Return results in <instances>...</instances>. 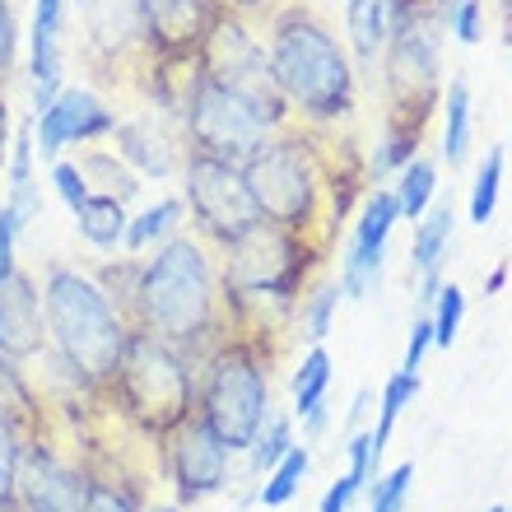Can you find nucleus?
I'll return each instance as SVG.
<instances>
[{"label": "nucleus", "instance_id": "14", "mask_svg": "<svg viewBox=\"0 0 512 512\" xmlns=\"http://www.w3.org/2000/svg\"><path fill=\"white\" fill-rule=\"evenodd\" d=\"M224 10V0H140L149 66H191Z\"/></svg>", "mask_w": 512, "mask_h": 512}, {"label": "nucleus", "instance_id": "9", "mask_svg": "<svg viewBox=\"0 0 512 512\" xmlns=\"http://www.w3.org/2000/svg\"><path fill=\"white\" fill-rule=\"evenodd\" d=\"M182 205L191 210L196 238L205 247L224 252L238 243L256 219V201L243 182V168L229 159H210V154H187L182 159Z\"/></svg>", "mask_w": 512, "mask_h": 512}, {"label": "nucleus", "instance_id": "17", "mask_svg": "<svg viewBox=\"0 0 512 512\" xmlns=\"http://www.w3.org/2000/svg\"><path fill=\"white\" fill-rule=\"evenodd\" d=\"M0 350L10 359H38L47 354V312H42L38 275L24 266L10 270V280L0 284Z\"/></svg>", "mask_w": 512, "mask_h": 512}, {"label": "nucleus", "instance_id": "6", "mask_svg": "<svg viewBox=\"0 0 512 512\" xmlns=\"http://www.w3.org/2000/svg\"><path fill=\"white\" fill-rule=\"evenodd\" d=\"M108 405H117V415L135 424L145 438L163 443L196 410V364L168 340L131 331Z\"/></svg>", "mask_w": 512, "mask_h": 512}, {"label": "nucleus", "instance_id": "34", "mask_svg": "<svg viewBox=\"0 0 512 512\" xmlns=\"http://www.w3.org/2000/svg\"><path fill=\"white\" fill-rule=\"evenodd\" d=\"M336 308H340V284H317V289L303 294L298 322H303V336H308L312 345H322V340L331 336V317H336Z\"/></svg>", "mask_w": 512, "mask_h": 512}, {"label": "nucleus", "instance_id": "27", "mask_svg": "<svg viewBox=\"0 0 512 512\" xmlns=\"http://www.w3.org/2000/svg\"><path fill=\"white\" fill-rule=\"evenodd\" d=\"M182 215H187V205L177 201V196H163V201H154L145 210V215H135L131 224H126V252H149V247H163L168 238H177V229H182Z\"/></svg>", "mask_w": 512, "mask_h": 512}, {"label": "nucleus", "instance_id": "13", "mask_svg": "<svg viewBox=\"0 0 512 512\" xmlns=\"http://www.w3.org/2000/svg\"><path fill=\"white\" fill-rule=\"evenodd\" d=\"M229 461H233V452L219 443L215 433H210V424L191 410V415L163 438V466H168V480H173V489H177V508L205 503L210 494H219V489L229 485Z\"/></svg>", "mask_w": 512, "mask_h": 512}, {"label": "nucleus", "instance_id": "11", "mask_svg": "<svg viewBox=\"0 0 512 512\" xmlns=\"http://www.w3.org/2000/svg\"><path fill=\"white\" fill-rule=\"evenodd\" d=\"M38 415L28 419L24 452H19V508L24 512H80L84 494H89V466H75V461L61 457V447L38 433Z\"/></svg>", "mask_w": 512, "mask_h": 512}, {"label": "nucleus", "instance_id": "46", "mask_svg": "<svg viewBox=\"0 0 512 512\" xmlns=\"http://www.w3.org/2000/svg\"><path fill=\"white\" fill-rule=\"evenodd\" d=\"M503 284H508V266H499L494 275H489V280H485V294H499Z\"/></svg>", "mask_w": 512, "mask_h": 512}, {"label": "nucleus", "instance_id": "40", "mask_svg": "<svg viewBox=\"0 0 512 512\" xmlns=\"http://www.w3.org/2000/svg\"><path fill=\"white\" fill-rule=\"evenodd\" d=\"M52 187H56V196L66 201L70 215H75V210H80V205L94 196V191H89V182H84V173L70 159H56L52 163Z\"/></svg>", "mask_w": 512, "mask_h": 512}, {"label": "nucleus", "instance_id": "21", "mask_svg": "<svg viewBox=\"0 0 512 512\" xmlns=\"http://www.w3.org/2000/svg\"><path fill=\"white\" fill-rule=\"evenodd\" d=\"M5 210L14 215L19 233L42 215V191H38V145H33V117L14 126L10 149H5Z\"/></svg>", "mask_w": 512, "mask_h": 512}, {"label": "nucleus", "instance_id": "23", "mask_svg": "<svg viewBox=\"0 0 512 512\" xmlns=\"http://www.w3.org/2000/svg\"><path fill=\"white\" fill-rule=\"evenodd\" d=\"M84 173V182H89V191H98V196H112V201H135L140 196V173H135L131 163L117 154V149H84L80 163H75Z\"/></svg>", "mask_w": 512, "mask_h": 512}, {"label": "nucleus", "instance_id": "20", "mask_svg": "<svg viewBox=\"0 0 512 512\" xmlns=\"http://www.w3.org/2000/svg\"><path fill=\"white\" fill-rule=\"evenodd\" d=\"M452 238H457V205L438 201L424 210V219L415 224V243H410V270L419 275V303L429 312L433 294L443 289V266L452 256Z\"/></svg>", "mask_w": 512, "mask_h": 512}, {"label": "nucleus", "instance_id": "19", "mask_svg": "<svg viewBox=\"0 0 512 512\" xmlns=\"http://www.w3.org/2000/svg\"><path fill=\"white\" fill-rule=\"evenodd\" d=\"M70 0H33V24H28V84H33V117L52 108L61 84V38H66Z\"/></svg>", "mask_w": 512, "mask_h": 512}, {"label": "nucleus", "instance_id": "3", "mask_svg": "<svg viewBox=\"0 0 512 512\" xmlns=\"http://www.w3.org/2000/svg\"><path fill=\"white\" fill-rule=\"evenodd\" d=\"M42 312H47V350L75 373L94 401H108L122 368L131 322L108 298V289L80 266L52 261L42 270Z\"/></svg>", "mask_w": 512, "mask_h": 512}, {"label": "nucleus", "instance_id": "32", "mask_svg": "<svg viewBox=\"0 0 512 512\" xmlns=\"http://www.w3.org/2000/svg\"><path fill=\"white\" fill-rule=\"evenodd\" d=\"M503 145H489V154L480 159V173H475L471 187V224H489L494 210H499V191H503Z\"/></svg>", "mask_w": 512, "mask_h": 512}, {"label": "nucleus", "instance_id": "51", "mask_svg": "<svg viewBox=\"0 0 512 512\" xmlns=\"http://www.w3.org/2000/svg\"><path fill=\"white\" fill-rule=\"evenodd\" d=\"M508 512H512V508H508Z\"/></svg>", "mask_w": 512, "mask_h": 512}, {"label": "nucleus", "instance_id": "29", "mask_svg": "<svg viewBox=\"0 0 512 512\" xmlns=\"http://www.w3.org/2000/svg\"><path fill=\"white\" fill-rule=\"evenodd\" d=\"M308 466H312L308 447L294 443L266 471V480H261V489H256V503H261V508H284V503H294V494L303 489V480H308Z\"/></svg>", "mask_w": 512, "mask_h": 512}, {"label": "nucleus", "instance_id": "4", "mask_svg": "<svg viewBox=\"0 0 512 512\" xmlns=\"http://www.w3.org/2000/svg\"><path fill=\"white\" fill-rule=\"evenodd\" d=\"M196 415L210 424L229 452H247L256 433L266 429L270 410V373L252 331H233L196 364Z\"/></svg>", "mask_w": 512, "mask_h": 512}, {"label": "nucleus", "instance_id": "30", "mask_svg": "<svg viewBox=\"0 0 512 512\" xmlns=\"http://www.w3.org/2000/svg\"><path fill=\"white\" fill-rule=\"evenodd\" d=\"M433 191H438V168L429 159H410L401 168V182H396V205H401V219H424V210L433 205Z\"/></svg>", "mask_w": 512, "mask_h": 512}, {"label": "nucleus", "instance_id": "16", "mask_svg": "<svg viewBox=\"0 0 512 512\" xmlns=\"http://www.w3.org/2000/svg\"><path fill=\"white\" fill-rule=\"evenodd\" d=\"M401 219V205H396V191H373L359 210V224L350 233V247H345V261H340V294L345 298H368L382 284V266H387V243L391 229Z\"/></svg>", "mask_w": 512, "mask_h": 512}, {"label": "nucleus", "instance_id": "43", "mask_svg": "<svg viewBox=\"0 0 512 512\" xmlns=\"http://www.w3.org/2000/svg\"><path fill=\"white\" fill-rule=\"evenodd\" d=\"M19 238H24V233H19L14 215L0 205V284L10 280V270L19 266V256H14V252H19Z\"/></svg>", "mask_w": 512, "mask_h": 512}, {"label": "nucleus", "instance_id": "26", "mask_svg": "<svg viewBox=\"0 0 512 512\" xmlns=\"http://www.w3.org/2000/svg\"><path fill=\"white\" fill-rule=\"evenodd\" d=\"M443 159L452 173H461L471 159V84L461 75L443 89Z\"/></svg>", "mask_w": 512, "mask_h": 512}, {"label": "nucleus", "instance_id": "39", "mask_svg": "<svg viewBox=\"0 0 512 512\" xmlns=\"http://www.w3.org/2000/svg\"><path fill=\"white\" fill-rule=\"evenodd\" d=\"M447 33L461 47H475V42L485 38V0H457V10L447 19Z\"/></svg>", "mask_w": 512, "mask_h": 512}, {"label": "nucleus", "instance_id": "45", "mask_svg": "<svg viewBox=\"0 0 512 512\" xmlns=\"http://www.w3.org/2000/svg\"><path fill=\"white\" fill-rule=\"evenodd\" d=\"M233 14H243V19H270V14L289 5V0H224Z\"/></svg>", "mask_w": 512, "mask_h": 512}, {"label": "nucleus", "instance_id": "8", "mask_svg": "<svg viewBox=\"0 0 512 512\" xmlns=\"http://www.w3.org/2000/svg\"><path fill=\"white\" fill-rule=\"evenodd\" d=\"M177 131L187 140V154H210V159L243 163L280 126L247 94L210 80L205 70H191L187 89H182V103H177Z\"/></svg>", "mask_w": 512, "mask_h": 512}, {"label": "nucleus", "instance_id": "44", "mask_svg": "<svg viewBox=\"0 0 512 512\" xmlns=\"http://www.w3.org/2000/svg\"><path fill=\"white\" fill-rule=\"evenodd\" d=\"M354 494H359V480H354V475L345 471V475L336 480V485L326 489V499H322V508H317V512H350Z\"/></svg>", "mask_w": 512, "mask_h": 512}, {"label": "nucleus", "instance_id": "15", "mask_svg": "<svg viewBox=\"0 0 512 512\" xmlns=\"http://www.w3.org/2000/svg\"><path fill=\"white\" fill-rule=\"evenodd\" d=\"M117 108H108L94 89L84 84H70L56 94L52 108H42L33 117V145H38V159L56 163L66 145H89V140H103V135L117 131Z\"/></svg>", "mask_w": 512, "mask_h": 512}, {"label": "nucleus", "instance_id": "41", "mask_svg": "<svg viewBox=\"0 0 512 512\" xmlns=\"http://www.w3.org/2000/svg\"><path fill=\"white\" fill-rule=\"evenodd\" d=\"M14 61H19V19H14L10 0H0V89L10 80Z\"/></svg>", "mask_w": 512, "mask_h": 512}, {"label": "nucleus", "instance_id": "36", "mask_svg": "<svg viewBox=\"0 0 512 512\" xmlns=\"http://www.w3.org/2000/svg\"><path fill=\"white\" fill-rule=\"evenodd\" d=\"M80 512H140V503H135L131 485H126L122 475L89 471V494H84V508Z\"/></svg>", "mask_w": 512, "mask_h": 512}, {"label": "nucleus", "instance_id": "24", "mask_svg": "<svg viewBox=\"0 0 512 512\" xmlns=\"http://www.w3.org/2000/svg\"><path fill=\"white\" fill-rule=\"evenodd\" d=\"M345 33L359 56V66H378V52L391 38V14L387 0H345Z\"/></svg>", "mask_w": 512, "mask_h": 512}, {"label": "nucleus", "instance_id": "22", "mask_svg": "<svg viewBox=\"0 0 512 512\" xmlns=\"http://www.w3.org/2000/svg\"><path fill=\"white\" fill-rule=\"evenodd\" d=\"M326 387H331V354L326 345H312L294 373V415L303 419L308 438L326 429Z\"/></svg>", "mask_w": 512, "mask_h": 512}, {"label": "nucleus", "instance_id": "35", "mask_svg": "<svg viewBox=\"0 0 512 512\" xmlns=\"http://www.w3.org/2000/svg\"><path fill=\"white\" fill-rule=\"evenodd\" d=\"M0 410H14V415H38L42 410L38 391L24 378L19 359H10L5 350H0Z\"/></svg>", "mask_w": 512, "mask_h": 512}, {"label": "nucleus", "instance_id": "10", "mask_svg": "<svg viewBox=\"0 0 512 512\" xmlns=\"http://www.w3.org/2000/svg\"><path fill=\"white\" fill-rule=\"evenodd\" d=\"M443 28L429 19L391 28L387 47H382V89H387V122H405V126H424L429 108L438 98V70H443Z\"/></svg>", "mask_w": 512, "mask_h": 512}, {"label": "nucleus", "instance_id": "1", "mask_svg": "<svg viewBox=\"0 0 512 512\" xmlns=\"http://www.w3.org/2000/svg\"><path fill=\"white\" fill-rule=\"evenodd\" d=\"M131 331L168 340L191 364H201L229 336V303L215 252L196 233H177L135 266L131 294L122 303Z\"/></svg>", "mask_w": 512, "mask_h": 512}, {"label": "nucleus", "instance_id": "42", "mask_svg": "<svg viewBox=\"0 0 512 512\" xmlns=\"http://www.w3.org/2000/svg\"><path fill=\"white\" fill-rule=\"evenodd\" d=\"M433 350V322L429 312H419L415 326H410V340H405V359H401V373H419L424 368V354Z\"/></svg>", "mask_w": 512, "mask_h": 512}, {"label": "nucleus", "instance_id": "12", "mask_svg": "<svg viewBox=\"0 0 512 512\" xmlns=\"http://www.w3.org/2000/svg\"><path fill=\"white\" fill-rule=\"evenodd\" d=\"M84 61L98 66L108 80L122 70H149V42H145V14L140 0H84Z\"/></svg>", "mask_w": 512, "mask_h": 512}, {"label": "nucleus", "instance_id": "50", "mask_svg": "<svg viewBox=\"0 0 512 512\" xmlns=\"http://www.w3.org/2000/svg\"><path fill=\"white\" fill-rule=\"evenodd\" d=\"M19 512H24V508H19Z\"/></svg>", "mask_w": 512, "mask_h": 512}, {"label": "nucleus", "instance_id": "7", "mask_svg": "<svg viewBox=\"0 0 512 512\" xmlns=\"http://www.w3.org/2000/svg\"><path fill=\"white\" fill-rule=\"evenodd\" d=\"M219 275H224V303H229V326L243 322L252 303H294L308 284L312 247L303 233H289L280 224L256 219L238 243L224 247Z\"/></svg>", "mask_w": 512, "mask_h": 512}, {"label": "nucleus", "instance_id": "38", "mask_svg": "<svg viewBox=\"0 0 512 512\" xmlns=\"http://www.w3.org/2000/svg\"><path fill=\"white\" fill-rule=\"evenodd\" d=\"M410 480H415V466H410V461H401V466H391L387 475H378V485H368V512H405Z\"/></svg>", "mask_w": 512, "mask_h": 512}, {"label": "nucleus", "instance_id": "37", "mask_svg": "<svg viewBox=\"0 0 512 512\" xmlns=\"http://www.w3.org/2000/svg\"><path fill=\"white\" fill-rule=\"evenodd\" d=\"M289 447H294V429H289V419H284V415H270L266 429L256 433V443L247 447V452H252V471L266 475L270 466H275V461L289 452Z\"/></svg>", "mask_w": 512, "mask_h": 512}, {"label": "nucleus", "instance_id": "49", "mask_svg": "<svg viewBox=\"0 0 512 512\" xmlns=\"http://www.w3.org/2000/svg\"><path fill=\"white\" fill-rule=\"evenodd\" d=\"M489 512H508V508H489Z\"/></svg>", "mask_w": 512, "mask_h": 512}, {"label": "nucleus", "instance_id": "33", "mask_svg": "<svg viewBox=\"0 0 512 512\" xmlns=\"http://www.w3.org/2000/svg\"><path fill=\"white\" fill-rule=\"evenodd\" d=\"M461 317H466V294H461L457 280H443V289H438L429 303L433 345H438V350H452V340H457V331H461Z\"/></svg>", "mask_w": 512, "mask_h": 512}, {"label": "nucleus", "instance_id": "2", "mask_svg": "<svg viewBox=\"0 0 512 512\" xmlns=\"http://www.w3.org/2000/svg\"><path fill=\"white\" fill-rule=\"evenodd\" d=\"M266 61L289 117L303 126H331L359 108L354 70L336 28L308 0H289L266 19Z\"/></svg>", "mask_w": 512, "mask_h": 512}, {"label": "nucleus", "instance_id": "5", "mask_svg": "<svg viewBox=\"0 0 512 512\" xmlns=\"http://www.w3.org/2000/svg\"><path fill=\"white\" fill-rule=\"evenodd\" d=\"M243 182L256 201V215L266 224H280L289 233L308 238L312 224H322L326 210V168L317 159V145L303 126H280L247 154Z\"/></svg>", "mask_w": 512, "mask_h": 512}, {"label": "nucleus", "instance_id": "31", "mask_svg": "<svg viewBox=\"0 0 512 512\" xmlns=\"http://www.w3.org/2000/svg\"><path fill=\"white\" fill-rule=\"evenodd\" d=\"M419 396V373H391L387 387H382V415H378V429L368 433L373 438V452H387L391 443V429H396V419H401V410Z\"/></svg>", "mask_w": 512, "mask_h": 512}, {"label": "nucleus", "instance_id": "48", "mask_svg": "<svg viewBox=\"0 0 512 512\" xmlns=\"http://www.w3.org/2000/svg\"><path fill=\"white\" fill-rule=\"evenodd\" d=\"M159 512H177V503H173V508H159Z\"/></svg>", "mask_w": 512, "mask_h": 512}, {"label": "nucleus", "instance_id": "25", "mask_svg": "<svg viewBox=\"0 0 512 512\" xmlns=\"http://www.w3.org/2000/svg\"><path fill=\"white\" fill-rule=\"evenodd\" d=\"M126 224H131L126 205L112 201V196H98V191L75 210V229H80V238L89 247H98V252H117V247L126 243Z\"/></svg>", "mask_w": 512, "mask_h": 512}, {"label": "nucleus", "instance_id": "28", "mask_svg": "<svg viewBox=\"0 0 512 512\" xmlns=\"http://www.w3.org/2000/svg\"><path fill=\"white\" fill-rule=\"evenodd\" d=\"M33 415L0 410V512H19V452Z\"/></svg>", "mask_w": 512, "mask_h": 512}, {"label": "nucleus", "instance_id": "18", "mask_svg": "<svg viewBox=\"0 0 512 512\" xmlns=\"http://www.w3.org/2000/svg\"><path fill=\"white\" fill-rule=\"evenodd\" d=\"M163 117H173V112L154 108V117H122L117 131H112V149H117V154H122L140 177H173V173H182L187 140H182L177 122L163 126Z\"/></svg>", "mask_w": 512, "mask_h": 512}, {"label": "nucleus", "instance_id": "47", "mask_svg": "<svg viewBox=\"0 0 512 512\" xmlns=\"http://www.w3.org/2000/svg\"><path fill=\"white\" fill-rule=\"evenodd\" d=\"M70 5H75V10H80V5H84V0H70Z\"/></svg>", "mask_w": 512, "mask_h": 512}]
</instances>
